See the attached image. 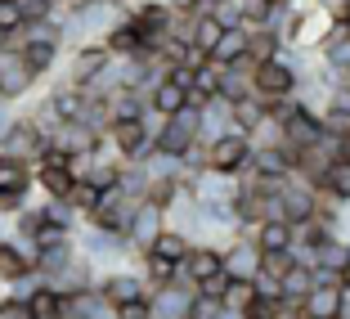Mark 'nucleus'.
Masks as SVG:
<instances>
[{
    "instance_id": "9",
    "label": "nucleus",
    "mask_w": 350,
    "mask_h": 319,
    "mask_svg": "<svg viewBox=\"0 0 350 319\" xmlns=\"http://www.w3.org/2000/svg\"><path fill=\"white\" fill-rule=\"evenodd\" d=\"M103 135L113 140V149L122 153V162H144V157L153 153V131H148L144 122H113Z\"/></svg>"
},
{
    "instance_id": "32",
    "label": "nucleus",
    "mask_w": 350,
    "mask_h": 319,
    "mask_svg": "<svg viewBox=\"0 0 350 319\" xmlns=\"http://www.w3.org/2000/svg\"><path fill=\"white\" fill-rule=\"evenodd\" d=\"M166 122H171L175 131H185L189 140H198V108H189V103H185V108H180L175 117H166Z\"/></svg>"
},
{
    "instance_id": "41",
    "label": "nucleus",
    "mask_w": 350,
    "mask_h": 319,
    "mask_svg": "<svg viewBox=\"0 0 350 319\" xmlns=\"http://www.w3.org/2000/svg\"><path fill=\"white\" fill-rule=\"evenodd\" d=\"M0 103H5V99H0Z\"/></svg>"
},
{
    "instance_id": "3",
    "label": "nucleus",
    "mask_w": 350,
    "mask_h": 319,
    "mask_svg": "<svg viewBox=\"0 0 350 319\" xmlns=\"http://www.w3.org/2000/svg\"><path fill=\"white\" fill-rule=\"evenodd\" d=\"M131 216H135V198L122 194V189H103L99 203H94V212H90V220H81V225H94V229H108V234L126 238Z\"/></svg>"
},
{
    "instance_id": "24",
    "label": "nucleus",
    "mask_w": 350,
    "mask_h": 319,
    "mask_svg": "<svg viewBox=\"0 0 350 319\" xmlns=\"http://www.w3.org/2000/svg\"><path fill=\"white\" fill-rule=\"evenodd\" d=\"M278 50H283V45H278L274 27H247V59L252 63H269Z\"/></svg>"
},
{
    "instance_id": "5",
    "label": "nucleus",
    "mask_w": 350,
    "mask_h": 319,
    "mask_svg": "<svg viewBox=\"0 0 350 319\" xmlns=\"http://www.w3.org/2000/svg\"><path fill=\"white\" fill-rule=\"evenodd\" d=\"M27 270H36V243L5 234L0 238V292L10 288V283H18Z\"/></svg>"
},
{
    "instance_id": "35",
    "label": "nucleus",
    "mask_w": 350,
    "mask_h": 319,
    "mask_svg": "<svg viewBox=\"0 0 350 319\" xmlns=\"http://www.w3.org/2000/svg\"><path fill=\"white\" fill-rule=\"evenodd\" d=\"M332 220H337V238H346V243H350V203H341L337 212H332Z\"/></svg>"
},
{
    "instance_id": "17",
    "label": "nucleus",
    "mask_w": 350,
    "mask_h": 319,
    "mask_svg": "<svg viewBox=\"0 0 350 319\" xmlns=\"http://www.w3.org/2000/svg\"><path fill=\"white\" fill-rule=\"evenodd\" d=\"M247 238L256 243L260 257H274V252H292V225H283V220H265V225H256Z\"/></svg>"
},
{
    "instance_id": "6",
    "label": "nucleus",
    "mask_w": 350,
    "mask_h": 319,
    "mask_svg": "<svg viewBox=\"0 0 350 319\" xmlns=\"http://www.w3.org/2000/svg\"><path fill=\"white\" fill-rule=\"evenodd\" d=\"M247 153H252L247 135H243V131H229V135H220V140H211V144H206V162H202V171L234 175L238 166L247 162Z\"/></svg>"
},
{
    "instance_id": "2",
    "label": "nucleus",
    "mask_w": 350,
    "mask_h": 319,
    "mask_svg": "<svg viewBox=\"0 0 350 319\" xmlns=\"http://www.w3.org/2000/svg\"><path fill=\"white\" fill-rule=\"evenodd\" d=\"M0 153H5V157H18V162H36V157L45 153V131L18 108V117L10 122V131L0 135Z\"/></svg>"
},
{
    "instance_id": "15",
    "label": "nucleus",
    "mask_w": 350,
    "mask_h": 319,
    "mask_svg": "<svg viewBox=\"0 0 350 319\" xmlns=\"http://www.w3.org/2000/svg\"><path fill=\"white\" fill-rule=\"evenodd\" d=\"M252 68L256 63L243 54V59L234 63V68H220V86H216V99H225V103H238V99H247L252 94Z\"/></svg>"
},
{
    "instance_id": "23",
    "label": "nucleus",
    "mask_w": 350,
    "mask_h": 319,
    "mask_svg": "<svg viewBox=\"0 0 350 319\" xmlns=\"http://www.w3.org/2000/svg\"><path fill=\"white\" fill-rule=\"evenodd\" d=\"M229 117H234V131H243V135H252L260 122H265V103L256 99V94H247V99H238V103H229Z\"/></svg>"
},
{
    "instance_id": "31",
    "label": "nucleus",
    "mask_w": 350,
    "mask_h": 319,
    "mask_svg": "<svg viewBox=\"0 0 350 319\" xmlns=\"http://www.w3.org/2000/svg\"><path fill=\"white\" fill-rule=\"evenodd\" d=\"M23 23H50L54 18V0H14Z\"/></svg>"
},
{
    "instance_id": "37",
    "label": "nucleus",
    "mask_w": 350,
    "mask_h": 319,
    "mask_svg": "<svg viewBox=\"0 0 350 319\" xmlns=\"http://www.w3.org/2000/svg\"><path fill=\"white\" fill-rule=\"evenodd\" d=\"M85 5H90V0H54L59 14H77V10H85Z\"/></svg>"
},
{
    "instance_id": "18",
    "label": "nucleus",
    "mask_w": 350,
    "mask_h": 319,
    "mask_svg": "<svg viewBox=\"0 0 350 319\" xmlns=\"http://www.w3.org/2000/svg\"><path fill=\"white\" fill-rule=\"evenodd\" d=\"M243 54H247V27H229V31H220V41L206 54V63L211 68H234Z\"/></svg>"
},
{
    "instance_id": "36",
    "label": "nucleus",
    "mask_w": 350,
    "mask_h": 319,
    "mask_svg": "<svg viewBox=\"0 0 350 319\" xmlns=\"http://www.w3.org/2000/svg\"><path fill=\"white\" fill-rule=\"evenodd\" d=\"M0 319H27V306H23V301H0Z\"/></svg>"
},
{
    "instance_id": "34",
    "label": "nucleus",
    "mask_w": 350,
    "mask_h": 319,
    "mask_svg": "<svg viewBox=\"0 0 350 319\" xmlns=\"http://www.w3.org/2000/svg\"><path fill=\"white\" fill-rule=\"evenodd\" d=\"M292 266V252H274V257H260V270L265 275H274V279H283V270Z\"/></svg>"
},
{
    "instance_id": "16",
    "label": "nucleus",
    "mask_w": 350,
    "mask_h": 319,
    "mask_svg": "<svg viewBox=\"0 0 350 319\" xmlns=\"http://www.w3.org/2000/svg\"><path fill=\"white\" fill-rule=\"evenodd\" d=\"M180 270H185V279L189 283H202V279H211V275H220V247H211V243H198V247H189V257L180 261Z\"/></svg>"
},
{
    "instance_id": "25",
    "label": "nucleus",
    "mask_w": 350,
    "mask_h": 319,
    "mask_svg": "<svg viewBox=\"0 0 350 319\" xmlns=\"http://www.w3.org/2000/svg\"><path fill=\"white\" fill-rule=\"evenodd\" d=\"M45 229V220H41V198H31L23 212H14L10 216V234L14 238H36Z\"/></svg>"
},
{
    "instance_id": "1",
    "label": "nucleus",
    "mask_w": 350,
    "mask_h": 319,
    "mask_svg": "<svg viewBox=\"0 0 350 319\" xmlns=\"http://www.w3.org/2000/svg\"><path fill=\"white\" fill-rule=\"evenodd\" d=\"M108 50L103 45H77V50H68L63 54V68L54 73V81H63V86H77V90H90L94 81L103 77V68H108Z\"/></svg>"
},
{
    "instance_id": "29",
    "label": "nucleus",
    "mask_w": 350,
    "mask_h": 319,
    "mask_svg": "<svg viewBox=\"0 0 350 319\" xmlns=\"http://www.w3.org/2000/svg\"><path fill=\"white\" fill-rule=\"evenodd\" d=\"M59 203H68V207H72V216H77V220H90L94 203H99V189H90L85 180H77V185L68 189V194H63Z\"/></svg>"
},
{
    "instance_id": "30",
    "label": "nucleus",
    "mask_w": 350,
    "mask_h": 319,
    "mask_svg": "<svg viewBox=\"0 0 350 319\" xmlns=\"http://www.w3.org/2000/svg\"><path fill=\"white\" fill-rule=\"evenodd\" d=\"M41 288H45V279L36 275V270H27V275H23L18 283H10V288H5V297H10V301H23V306H27V301L36 297Z\"/></svg>"
},
{
    "instance_id": "22",
    "label": "nucleus",
    "mask_w": 350,
    "mask_h": 319,
    "mask_svg": "<svg viewBox=\"0 0 350 319\" xmlns=\"http://www.w3.org/2000/svg\"><path fill=\"white\" fill-rule=\"evenodd\" d=\"M310 288H314V270L301 266V261H292V266L283 270V279H278V292H283L288 301H301Z\"/></svg>"
},
{
    "instance_id": "33",
    "label": "nucleus",
    "mask_w": 350,
    "mask_h": 319,
    "mask_svg": "<svg viewBox=\"0 0 350 319\" xmlns=\"http://www.w3.org/2000/svg\"><path fill=\"white\" fill-rule=\"evenodd\" d=\"M113 315H117V319H153V315H148V297L126 301V306H113Z\"/></svg>"
},
{
    "instance_id": "38",
    "label": "nucleus",
    "mask_w": 350,
    "mask_h": 319,
    "mask_svg": "<svg viewBox=\"0 0 350 319\" xmlns=\"http://www.w3.org/2000/svg\"><path fill=\"white\" fill-rule=\"evenodd\" d=\"M337 18H346V23H350V0H341V14H337Z\"/></svg>"
},
{
    "instance_id": "4",
    "label": "nucleus",
    "mask_w": 350,
    "mask_h": 319,
    "mask_svg": "<svg viewBox=\"0 0 350 319\" xmlns=\"http://www.w3.org/2000/svg\"><path fill=\"white\" fill-rule=\"evenodd\" d=\"M314 212H319V194H314L306 180L288 175L283 189H278V216H283V225H301V220H310Z\"/></svg>"
},
{
    "instance_id": "11",
    "label": "nucleus",
    "mask_w": 350,
    "mask_h": 319,
    "mask_svg": "<svg viewBox=\"0 0 350 319\" xmlns=\"http://www.w3.org/2000/svg\"><path fill=\"white\" fill-rule=\"evenodd\" d=\"M94 283H99V275H94V266H90L85 257L68 261V266H63L54 279H45V288H50V292H59L63 301L81 297V292H94Z\"/></svg>"
},
{
    "instance_id": "40",
    "label": "nucleus",
    "mask_w": 350,
    "mask_h": 319,
    "mask_svg": "<svg viewBox=\"0 0 350 319\" xmlns=\"http://www.w3.org/2000/svg\"><path fill=\"white\" fill-rule=\"evenodd\" d=\"M297 319H306V315H297Z\"/></svg>"
},
{
    "instance_id": "21",
    "label": "nucleus",
    "mask_w": 350,
    "mask_h": 319,
    "mask_svg": "<svg viewBox=\"0 0 350 319\" xmlns=\"http://www.w3.org/2000/svg\"><path fill=\"white\" fill-rule=\"evenodd\" d=\"M252 301H256V288H252V279H229L225 292H220V310H225V315H247Z\"/></svg>"
},
{
    "instance_id": "20",
    "label": "nucleus",
    "mask_w": 350,
    "mask_h": 319,
    "mask_svg": "<svg viewBox=\"0 0 350 319\" xmlns=\"http://www.w3.org/2000/svg\"><path fill=\"white\" fill-rule=\"evenodd\" d=\"M337 306H341L337 288H310L306 297H301V315L306 319H337Z\"/></svg>"
},
{
    "instance_id": "27",
    "label": "nucleus",
    "mask_w": 350,
    "mask_h": 319,
    "mask_svg": "<svg viewBox=\"0 0 350 319\" xmlns=\"http://www.w3.org/2000/svg\"><path fill=\"white\" fill-rule=\"evenodd\" d=\"M189 238L185 234H175V229H162V234H157V243L148 247V252H153V257H162V261H171V266H180V261L189 257Z\"/></svg>"
},
{
    "instance_id": "13",
    "label": "nucleus",
    "mask_w": 350,
    "mask_h": 319,
    "mask_svg": "<svg viewBox=\"0 0 350 319\" xmlns=\"http://www.w3.org/2000/svg\"><path fill=\"white\" fill-rule=\"evenodd\" d=\"M278 131H283V149H288L292 157H297L301 149H314V144L323 140V126H319V117L301 113V108H297V113H292L283 126H278Z\"/></svg>"
},
{
    "instance_id": "12",
    "label": "nucleus",
    "mask_w": 350,
    "mask_h": 319,
    "mask_svg": "<svg viewBox=\"0 0 350 319\" xmlns=\"http://www.w3.org/2000/svg\"><path fill=\"white\" fill-rule=\"evenodd\" d=\"M193 310V288L189 283H166V288L148 292V315L153 319H189Z\"/></svg>"
},
{
    "instance_id": "28",
    "label": "nucleus",
    "mask_w": 350,
    "mask_h": 319,
    "mask_svg": "<svg viewBox=\"0 0 350 319\" xmlns=\"http://www.w3.org/2000/svg\"><path fill=\"white\" fill-rule=\"evenodd\" d=\"M41 220H45V229H63V234H77L81 229V220L72 216V207L50 203V198H41Z\"/></svg>"
},
{
    "instance_id": "19",
    "label": "nucleus",
    "mask_w": 350,
    "mask_h": 319,
    "mask_svg": "<svg viewBox=\"0 0 350 319\" xmlns=\"http://www.w3.org/2000/svg\"><path fill=\"white\" fill-rule=\"evenodd\" d=\"M350 266V243L346 238H328L323 247H314V257H310V270H323V275H337Z\"/></svg>"
},
{
    "instance_id": "26",
    "label": "nucleus",
    "mask_w": 350,
    "mask_h": 319,
    "mask_svg": "<svg viewBox=\"0 0 350 319\" xmlns=\"http://www.w3.org/2000/svg\"><path fill=\"white\" fill-rule=\"evenodd\" d=\"M27 319H68V301H63L59 292L41 288L36 297L27 301Z\"/></svg>"
},
{
    "instance_id": "39",
    "label": "nucleus",
    "mask_w": 350,
    "mask_h": 319,
    "mask_svg": "<svg viewBox=\"0 0 350 319\" xmlns=\"http://www.w3.org/2000/svg\"><path fill=\"white\" fill-rule=\"evenodd\" d=\"M0 301H5V292H0Z\"/></svg>"
},
{
    "instance_id": "7",
    "label": "nucleus",
    "mask_w": 350,
    "mask_h": 319,
    "mask_svg": "<svg viewBox=\"0 0 350 319\" xmlns=\"http://www.w3.org/2000/svg\"><path fill=\"white\" fill-rule=\"evenodd\" d=\"M94 292H99V297L108 301V306H126V301L148 297L144 279H139V270H135V266H122V270H108V275H99Z\"/></svg>"
},
{
    "instance_id": "10",
    "label": "nucleus",
    "mask_w": 350,
    "mask_h": 319,
    "mask_svg": "<svg viewBox=\"0 0 350 319\" xmlns=\"http://www.w3.org/2000/svg\"><path fill=\"white\" fill-rule=\"evenodd\" d=\"M256 270H260V252L247 234H234L220 247V275L225 279H256Z\"/></svg>"
},
{
    "instance_id": "8",
    "label": "nucleus",
    "mask_w": 350,
    "mask_h": 319,
    "mask_svg": "<svg viewBox=\"0 0 350 319\" xmlns=\"http://www.w3.org/2000/svg\"><path fill=\"white\" fill-rule=\"evenodd\" d=\"M166 229V220H162V207H153V203H135V216H131V225H126V243H131V252L135 257H144L148 247L157 243V234Z\"/></svg>"
},
{
    "instance_id": "14",
    "label": "nucleus",
    "mask_w": 350,
    "mask_h": 319,
    "mask_svg": "<svg viewBox=\"0 0 350 319\" xmlns=\"http://www.w3.org/2000/svg\"><path fill=\"white\" fill-rule=\"evenodd\" d=\"M234 131V117H229V103L225 99H206L198 108V144H211L220 135Z\"/></svg>"
}]
</instances>
